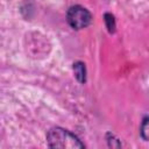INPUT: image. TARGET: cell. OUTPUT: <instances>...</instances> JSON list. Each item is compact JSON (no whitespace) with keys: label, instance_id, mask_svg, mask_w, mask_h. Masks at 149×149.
<instances>
[{"label":"cell","instance_id":"1","mask_svg":"<svg viewBox=\"0 0 149 149\" xmlns=\"http://www.w3.org/2000/svg\"><path fill=\"white\" fill-rule=\"evenodd\" d=\"M47 143L50 148H61V149L84 148V144L74 134L61 127H54L49 129V132L47 133Z\"/></svg>","mask_w":149,"mask_h":149},{"label":"cell","instance_id":"2","mask_svg":"<svg viewBox=\"0 0 149 149\" xmlns=\"http://www.w3.org/2000/svg\"><path fill=\"white\" fill-rule=\"evenodd\" d=\"M66 20H68V23L73 29L79 30V29H83V28H86L87 26H90V23L92 21V15L85 7L74 5L68 9Z\"/></svg>","mask_w":149,"mask_h":149},{"label":"cell","instance_id":"3","mask_svg":"<svg viewBox=\"0 0 149 149\" xmlns=\"http://www.w3.org/2000/svg\"><path fill=\"white\" fill-rule=\"evenodd\" d=\"M73 73L79 83L86 81V68L83 62H76L73 63Z\"/></svg>","mask_w":149,"mask_h":149},{"label":"cell","instance_id":"4","mask_svg":"<svg viewBox=\"0 0 149 149\" xmlns=\"http://www.w3.org/2000/svg\"><path fill=\"white\" fill-rule=\"evenodd\" d=\"M140 133H141V136L144 141H149V116L143 119V121L141 123Z\"/></svg>","mask_w":149,"mask_h":149},{"label":"cell","instance_id":"5","mask_svg":"<svg viewBox=\"0 0 149 149\" xmlns=\"http://www.w3.org/2000/svg\"><path fill=\"white\" fill-rule=\"evenodd\" d=\"M105 23H106V27H107L109 33H114L115 31V19L111 13H106L105 14Z\"/></svg>","mask_w":149,"mask_h":149},{"label":"cell","instance_id":"6","mask_svg":"<svg viewBox=\"0 0 149 149\" xmlns=\"http://www.w3.org/2000/svg\"><path fill=\"white\" fill-rule=\"evenodd\" d=\"M107 142H108V146H109V147H116V148L121 147V143L119 142V140L115 139L114 135L111 134V133L107 134Z\"/></svg>","mask_w":149,"mask_h":149}]
</instances>
